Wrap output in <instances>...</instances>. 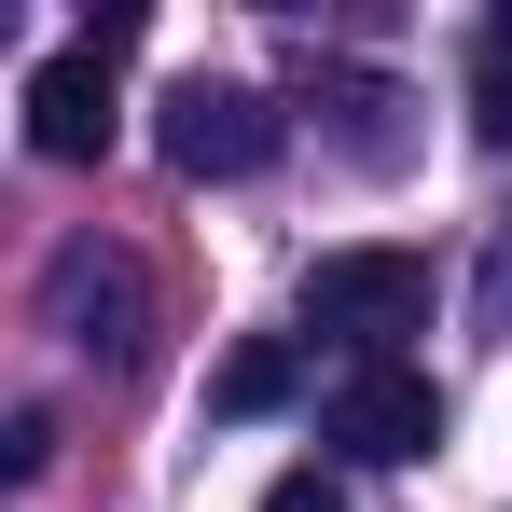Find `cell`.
<instances>
[{
	"mask_svg": "<svg viewBox=\"0 0 512 512\" xmlns=\"http://www.w3.org/2000/svg\"><path fill=\"white\" fill-rule=\"evenodd\" d=\"M305 333L346 346V374L402 360V333H429V250H319L305 263Z\"/></svg>",
	"mask_w": 512,
	"mask_h": 512,
	"instance_id": "1",
	"label": "cell"
},
{
	"mask_svg": "<svg viewBox=\"0 0 512 512\" xmlns=\"http://www.w3.org/2000/svg\"><path fill=\"white\" fill-rule=\"evenodd\" d=\"M153 153H167L180 180H250V167H277V97L222 84V70H180V84L153 97Z\"/></svg>",
	"mask_w": 512,
	"mask_h": 512,
	"instance_id": "2",
	"label": "cell"
},
{
	"mask_svg": "<svg viewBox=\"0 0 512 512\" xmlns=\"http://www.w3.org/2000/svg\"><path fill=\"white\" fill-rule=\"evenodd\" d=\"M42 305H56V333L84 346V360H111V374H139V360H153L139 263L111 250V236H70V250H56V277H42Z\"/></svg>",
	"mask_w": 512,
	"mask_h": 512,
	"instance_id": "3",
	"label": "cell"
},
{
	"mask_svg": "<svg viewBox=\"0 0 512 512\" xmlns=\"http://www.w3.org/2000/svg\"><path fill=\"white\" fill-rule=\"evenodd\" d=\"M319 443L333 457H374V471H402L443 443V388H429L416 360H374V374H333V402H319Z\"/></svg>",
	"mask_w": 512,
	"mask_h": 512,
	"instance_id": "4",
	"label": "cell"
},
{
	"mask_svg": "<svg viewBox=\"0 0 512 512\" xmlns=\"http://www.w3.org/2000/svg\"><path fill=\"white\" fill-rule=\"evenodd\" d=\"M28 153L42 167H97L111 153V56L97 42H70V56L28 70Z\"/></svg>",
	"mask_w": 512,
	"mask_h": 512,
	"instance_id": "5",
	"label": "cell"
},
{
	"mask_svg": "<svg viewBox=\"0 0 512 512\" xmlns=\"http://www.w3.org/2000/svg\"><path fill=\"white\" fill-rule=\"evenodd\" d=\"M305 111H333V139L360 153V167H402V153H416V125H402L416 97L388 84V70H319V84H305Z\"/></svg>",
	"mask_w": 512,
	"mask_h": 512,
	"instance_id": "6",
	"label": "cell"
},
{
	"mask_svg": "<svg viewBox=\"0 0 512 512\" xmlns=\"http://www.w3.org/2000/svg\"><path fill=\"white\" fill-rule=\"evenodd\" d=\"M291 388H305V360H291L277 333H250L236 360H222V374H208V416H222V429H250V416H277Z\"/></svg>",
	"mask_w": 512,
	"mask_h": 512,
	"instance_id": "7",
	"label": "cell"
},
{
	"mask_svg": "<svg viewBox=\"0 0 512 512\" xmlns=\"http://www.w3.org/2000/svg\"><path fill=\"white\" fill-rule=\"evenodd\" d=\"M471 139L485 153L512 139V14H485V42H471Z\"/></svg>",
	"mask_w": 512,
	"mask_h": 512,
	"instance_id": "8",
	"label": "cell"
},
{
	"mask_svg": "<svg viewBox=\"0 0 512 512\" xmlns=\"http://www.w3.org/2000/svg\"><path fill=\"white\" fill-rule=\"evenodd\" d=\"M42 457H56V416H0V499L42 485Z\"/></svg>",
	"mask_w": 512,
	"mask_h": 512,
	"instance_id": "9",
	"label": "cell"
},
{
	"mask_svg": "<svg viewBox=\"0 0 512 512\" xmlns=\"http://www.w3.org/2000/svg\"><path fill=\"white\" fill-rule=\"evenodd\" d=\"M263 512H346V485H333V471H277V485H263Z\"/></svg>",
	"mask_w": 512,
	"mask_h": 512,
	"instance_id": "10",
	"label": "cell"
},
{
	"mask_svg": "<svg viewBox=\"0 0 512 512\" xmlns=\"http://www.w3.org/2000/svg\"><path fill=\"white\" fill-rule=\"evenodd\" d=\"M499 319H512V250H499Z\"/></svg>",
	"mask_w": 512,
	"mask_h": 512,
	"instance_id": "11",
	"label": "cell"
},
{
	"mask_svg": "<svg viewBox=\"0 0 512 512\" xmlns=\"http://www.w3.org/2000/svg\"><path fill=\"white\" fill-rule=\"evenodd\" d=\"M0 56H14V0H0Z\"/></svg>",
	"mask_w": 512,
	"mask_h": 512,
	"instance_id": "12",
	"label": "cell"
}]
</instances>
